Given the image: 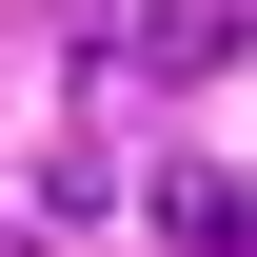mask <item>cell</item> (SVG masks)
<instances>
[{"label": "cell", "instance_id": "6da1fadb", "mask_svg": "<svg viewBox=\"0 0 257 257\" xmlns=\"http://www.w3.org/2000/svg\"><path fill=\"white\" fill-rule=\"evenodd\" d=\"M99 60H139V79H218V60H237V0H99Z\"/></svg>", "mask_w": 257, "mask_h": 257}, {"label": "cell", "instance_id": "7a4b0ae2", "mask_svg": "<svg viewBox=\"0 0 257 257\" xmlns=\"http://www.w3.org/2000/svg\"><path fill=\"white\" fill-rule=\"evenodd\" d=\"M159 237H178V257H257V178H198V159H178V178H159Z\"/></svg>", "mask_w": 257, "mask_h": 257}]
</instances>
